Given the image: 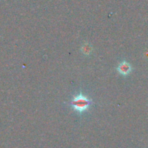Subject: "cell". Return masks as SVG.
Returning <instances> with one entry per match:
<instances>
[{"label":"cell","instance_id":"6da1fadb","mask_svg":"<svg viewBox=\"0 0 148 148\" xmlns=\"http://www.w3.org/2000/svg\"><path fill=\"white\" fill-rule=\"evenodd\" d=\"M91 104H92V101L87 97L83 95L81 92L74 97L73 99L71 102V106L73 108L74 111H77L79 114L86 111Z\"/></svg>","mask_w":148,"mask_h":148},{"label":"cell","instance_id":"7a4b0ae2","mask_svg":"<svg viewBox=\"0 0 148 148\" xmlns=\"http://www.w3.org/2000/svg\"><path fill=\"white\" fill-rule=\"evenodd\" d=\"M131 70V66L126 62H123L120 63L117 67V71L119 72V74L123 75V76H126V75H129Z\"/></svg>","mask_w":148,"mask_h":148},{"label":"cell","instance_id":"3957f363","mask_svg":"<svg viewBox=\"0 0 148 148\" xmlns=\"http://www.w3.org/2000/svg\"><path fill=\"white\" fill-rule=\"evenodd\" d=\"M92 46H91V44H89V43H84L81 48V52H82L84 55H86V56H89V55L91 54V52H92Z\"/></svg>","mask_w":148,"mask_h":148}]
</instances>
